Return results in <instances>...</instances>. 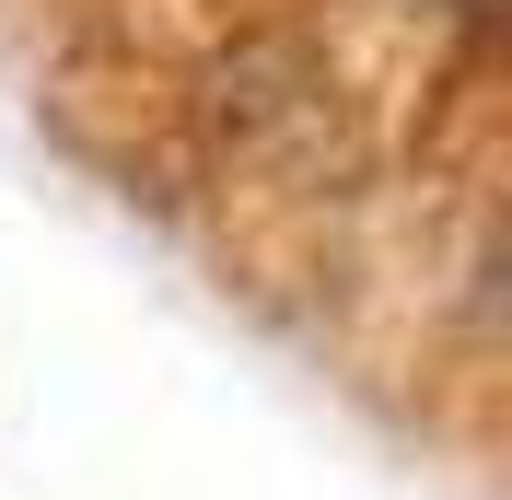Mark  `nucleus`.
<instances>
[{"label":"nucleus","mask_w":512,"mask_h":500,"mask_svg":"<svg viewBox=\"0 0 512 500\" xmlns=\"http://www.w3.org/2000/svg\"><path fill=\"white\" fill-rule=\"evenodd\" d=\"M431 12H478V0H431Z\"/></svg>","instance_id":"nucleus-1"}]
</instances>
